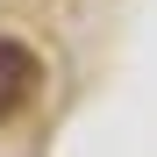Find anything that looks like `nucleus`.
<instances>
[{
  "instance_id": "obj_1",
  "label": "nucleus",
  "mask_w": 157,
  "mask_h": 157,
  "mask_svg": "<svg viewBox=\"0 0 157 157\" xmlns=\"http://www.w3.org/2000/svg\"><path fill=\"white\" fill-rule=\"evenodd\" d=\"M36 57H29V50H21V43H7V36H0V121H7V114H21V100H29L36 93Z\"/></svg>"
}]
</instances>
